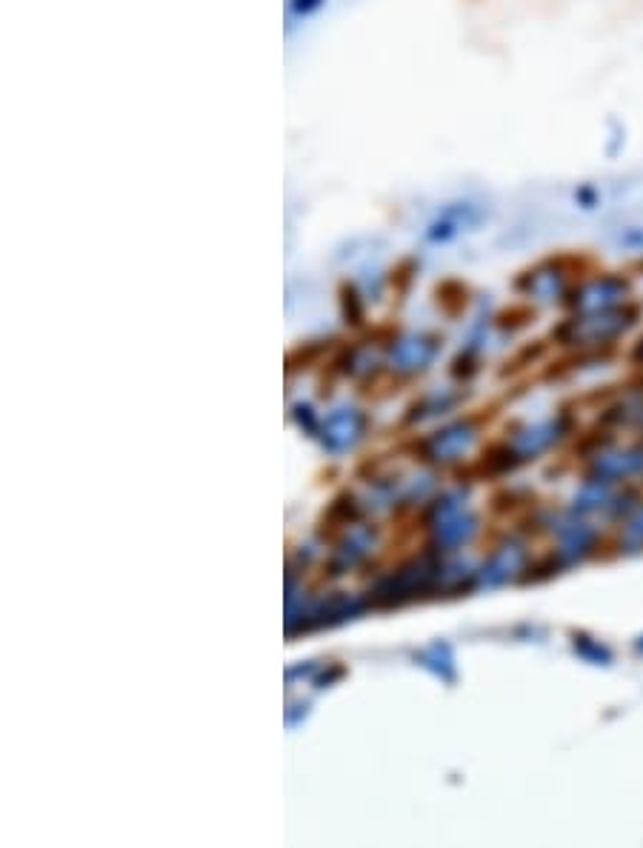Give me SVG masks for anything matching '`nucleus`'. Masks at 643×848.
I'll list each match as a JSON object with an SVG mask.
<instances>
[{
    "mask_svg": "<svg viewBox=\"0 0 643 848\" xmlns=\"http://www.w3.org/2000/svg\"><path fill=\"white\" fill-rule=\"evenodd\" d=\"M632 360L638 363V369H643V337H641V343L635 346V352H632Z\"/></svg>",
    "mask_w": 643,
    "mask_h": 848,
    "instance_id": "obj_1",
    "label": "nucleus"
}]
</instances>
